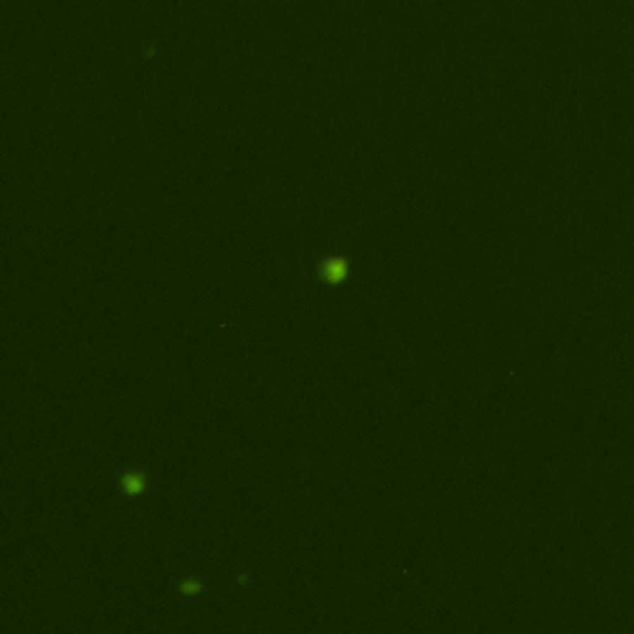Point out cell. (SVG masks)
Instances as JSON below:
<instances>
[{"label": "cell", "instance_id": "cell-1", "mask_svg": "<svg viewBox=\"0 0 634 634\" xmlns=\"http://www.w3.org/2000/svg\"><path fill=\"white\" fill-rule=\"evenodd\" d=\"M320 273H322V280L325 283H342V280L347 278V260L342 258V255H332V258L322 260L320 265Z\"/></svg>", "mask_w": 634, "mask_h": 634}, {"label": "cell", "instance_id": "cell-2", "mask_svg": "<svg viewBox=\"0 0 634 634\" xmlns=\"http://www.w3.org/2000/svg\"><path fill=\"white\" fill-rule=\"evenodd\" d=\"M144 483H146L144 474H127V476H122V488H124V493H127V495H139L141 490H144Z\"/></svg>", "mask_w": 634, "mask_h": 634}]
</instances>
